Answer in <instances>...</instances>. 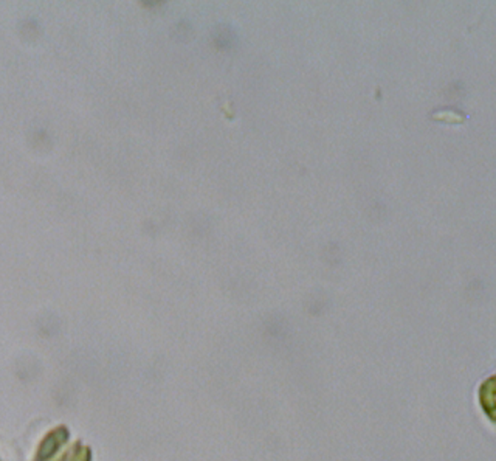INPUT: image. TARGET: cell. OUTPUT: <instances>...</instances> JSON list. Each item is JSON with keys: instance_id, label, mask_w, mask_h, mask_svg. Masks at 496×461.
Segmentation results:
<instances>
[{"instance_id": "1", "label": "cell", "mask_w": 496, "mask_h": 461, "mask_svg": "<svg viewBox=\"0 0 496 461\" xmlns=\"http://www.w3.org/2000/svg\"><path fill=\"white\" fill-rule=\"evenodd\" d=\"M69 437H70V432L66 425H58L53 431L48 432L39 444L33 461L52 460L58 454V450L69 441Z\"/></svg>"}, {"instance_id": "2", "label": "cell", "mask_w": 496, "mask_h": 461, "mask_svg": "<svg viewBox=\"0 0 496 461\" xmlns=\"http://www.w3.org/2000/svg\"><path fill=\"white\" fill-rule=\"evenodd\" d=\"M92 460V449L89 446H84L81 441H75L70 446V449L66 454L58 458L56 461H90Z\"/></svg>"}]
</instances>
